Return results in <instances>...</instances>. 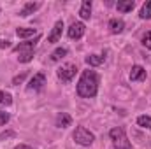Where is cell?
I'll return each instance as SVG.
<instances>
[{
  "instance_id": "44dd1931",
  "label": "cell",
  "mask_w": 151,
  "mask_h": 149,
  "mask_svg": "<svg viewBox=\"0 0 151 149\" xmlns=\"http://www.w3.org/2000/svg\"><path fill=\"white\" fill-rule=\"evenodd\" d=\"M11 104H12V97L0 90V105H11Z\"/></svg>"
},
{
  "instance_id": "ffe728a7",
  "label": "cell",
  "mask_w": 151,
  "mask_h": 149,
  "mask_svg": "<svg viewBox=\"0 0 151 149\" xmlns=\"http://www.w3.org/2000/svg\"><path fill=\"white\" fill-rule=\"evenodd\" d=\"M32 60H34V51H30V53H19V56H18L19 63H28Z\"/></svg>"
},
{
  "instance_id": "d6986e66",
  "label": "cell",
  "mask_w": 151,
  "mask_h": 149,
  "mask_svg": "<svg viewBox=\"0 0 151 149\" xmlns=\"http://www.w3.org/2000/svg\"><path fill=\"white\" fill-rule=\"evenodd\" d=\"M137 125H139V126H142V128L151 130V116H146V114L139 116V117H137Z\"/></svg>"
},
{
  "instance_id": "277c9868",
  "label": "cell",
  "mask_w": 151,
  "mask_h": 149,
  "mask_svg": "<svg viewBox=\"0 0 151 149\" xmlns=\"http://www.w3.org/2000/svg\"><path fill=\"white\" fill-rule=\"evenodd\" d=\"M77 74V65L76 63H67V65H62L58 70H56V75L63 81V82H70L72 79Z\"/></svg>"
},
{
  "instance_id": "9c48e42d",
  "label": "cell",
  "mask_w": 151,
  "mask_h": 149,
  "mask_svg": "<svg viewBox=\"0 0 151 149\" xmlns=\"http://www.w3.org/2000/svg\"><path fill=\"white\" fill-rule=\"evenodd\" d=\"M40 5H42L40 2H27V4L23 5V9L19 11V16H21V18H28V16L34 14L37 9H40Z\"/></svg>"
},
{
  "instance_id": "52a82bcc",
  "label": "cell",
  "mask_w": 151,
  "mask_h": 149,
  "mask_svg": "<svg viewBox=\"0 0 151 149\" xmlns=\"http://www.w3.org/2000/svg\"><path fill=\"white\" fill-rule=\"evenodd\" d=\"M62 32H63V19H58V21L55 23V27H53L51 34L47 35V42H51V44L58 42L60 37H62Z\"/></svg>"
},
{
  "instance_id": "4316f807",
  "label": "cell",
  "mask_w": 151,
  "mask_h": 149,
  "mask_svg": "<svg viewBox=\"0 0 151 149\" xmlns=\"http://www.w3.org/2000/svg\"><path fill=\"white\" fill-rule=\"evenodd\" d=\"M14 149H32L30 146H27V144H19V146H16Z\"/></svg>"
},
{
  "instance_id": "5b68a950",
  "label": "cell",
  "mask_w": 151,
  "mask_h": 149,
  "mask_svg": "<svg viewBox=\"0 0 151 149\" xmlns=\"http://www.w3.org/2000/svg\"><path fill=\"white\" fill-rule=\"evenodd\" d=\"M39 40H40V35L37 34L32 40H27V42H21V44L14 46V47H12V51H14V53H30V51H34V49H35V46H37Z\"/></svg>"
},
{
  "instance_id": "ba28073f",
  "label": "cell",
  "mask_w": 151,
  "mask_h": 149,
  "mask_svg": "<svg viewBox=\"0 0 151 149\" xmlns=\"http://www.w3.org/2000/svg\"><path fill=\"white\" fill-rule=\"evenodd\" d=\"M84 25L81 23V21H76V23H72L70 27H69V30H67V35L70 39H81L83 35H84Z\"/></svg>"
},
{
  "instance_id": "30bf717a",
  "label": "cell",
  "mask_w": 151,
  "mask_h": 149,
  "mask_svg": "<svg viewBox=\"0 0 151 149\" xmlns=\"http://www.w3.org/2000/svg\"><path fill=\"white\" fill-rule=\"evenodd\" d=\"M144 79H146V70H144V67L134 65L132 70H130V81H132V82H137V81H144Z\"/></svg>"
},
{
  "instance_id": "8fae6325",
  "label": "cell",
  "mask_w": 151,
  "mask_h": 149,
  "mask_svg": "<svg viewBox=\"0 0 151 149\" xmlns=\"http://www.w3.org/2000/svg\"><path fill=\"white\" fill-rule=\"evenodd\" d=\"M56 126L58 128H67V126H70L72 125V117L67 114V112H60L58 116H56Z\"/></svg>"
},
{
  "instance_id": "3957f363",
  "label": "cell",
  "mask_w": 151,
  "mask_h": 149,
  "mask_svg": "<svg viewBox=\"0 0 151 149\" xmlns=\"http://www.w3.org/2000/svg\"><path fill=\"white\" fill-rule=\"evenodd\" d=\"M74 140L77 144H81V146H91L93 142H95V135L88 130V128H84V126H77L74 130Z\"/></svg>"
},
{
  "instance_id": "cb8c5ba5",
  "label": "cell",
  "mask_w": 151,
  "mask_h": 149,
  "mask_svg": "<svg viewBox=\"0 0 151 149\" xmlns=\"http://www.w3.org/2000/svg\"><path fill=\"white\" fill-rule=\"evenodd\" d=\"M11 137H16V132H12V130H9V132H4V133H0V140H5V139H11Z\"/></svg>"
},
{
  "instance_id": "7402d4cb",
  "label": "cell",
  "mask_w": 151,
  "mask_h": 149,
  "mask_svg": "<svg viewBox=\"0 0 151 149\" xmlns=\"http://www.w3.org/2000/svg\"><path fill=\"white\" fill-rule=\"evenodd\" d=\"M142 46H144V47H148V49H151V30H150V32H146V34L142 35Z\"/></svg>"
},
{
  "instance_id": "4fadbf2b",
  "label": "cell",
  "mask_w": 151,
  "mask_h": 149,
  "mask_svg": "<svg viewBox=\"0 0 151 149\" xmlns=\"http://www.w3.org/2000/svg\"><path fill=\"white\" fill-rule=\"evenodd\" d=\"M109 30H111V34H121V32L125 30L123 19H118V18L111 19V21H109Z\"/></svg>"
},
{
  "instance_id": "8992f818",
  "label": "cell",
  "mask_w": 151,
  "mask_h": 149,
  "mask_svg": "<svg viewBox=\"0 0 151 149\" xmlns=\"http://www.w3.org/2000/svg\"><path fill=\"white\" fill-rule=\"evenodd\" d=\"M44 84H46V75L42 72H39V74H35L30 79V82L27 84V90L28 91H40L44 88Z\"/></svg>"
},
{
  "instance_id": "ac0fdd59",
  "label": "cell",
  "mask_w": 151,
  "mask_h": 149,
  "mask_svg": "<svg viewBox=\"0 0 151 149\" xmlns=\"http://www.w3.org/2000/svg\"><path fill=\"white\" fill-rule=\"evenodd\" d=\"M67 53H69V51H67L65 47H58V49H55V51L51 53V62H60Z\"/></svg>"
},
{
  "instance_id": "9a60e30c",
  "label": "cell",
  "mask_w": 151,
  "mask_h": 149,
  "mask_svg": "<svg viewBox=\"0 0 151 149\" xmlns=\"http://www.w3.org/2000/svg\"><path fill=\"white\" fill-rule=\"evenodd\" d=\"M84 62H86L90 67H99V65L104 63V56H100V54H90V56L84 58Z\"/></svg>"
},
{
  "instance_id": "484cf974",
  "label": "cell",
  "mask_w": 151,
  "mask_h": 149,
  "mask_svg": "<svg viewBox=\"0 0 151 149\" xmlns=\"http://www.w3.org/2000/svg\"><path fill=\"white\" fill-rule=\"evenodd\" d=\"M11 46V40H0V47H9Z\"/></svg>"
},
{
  "instance_id": "e0dca14e",
  "label": "cell",
  "mask_w": 151,
  "mask_h": 149,
  "mask_svg": "<svg viewBox=\"0 0 151 149\" xmlns=\"http://www.w3.org/2000/svg\"><path fill=\"white\" fill-rule=\"evenodd\" d=\"M139 16H141V19H151V0H148V2L142 4Z\"/></svg>"
},
{
  "instance_id": "6da1fadb",
  "label": "cell",
  "mask_w": 151,
  "mask_h": 149,
  "mask_svg": "<svg viewBox=\"0 0 151 149\" xmlns=\"http://www.w3.org/2000/svg\"><path fill=\"white\" fill-rule=\"evenodd\" d=\"M99 91V75L95 70H84L77 81V95L81 98H93Z\"/></svg>"
},
{
  "instance_id": "7c38bea8",
  "label": "cell",
  "mask_w": 151,
  "mask_h": 149,
  "mask_svg": "<svg viewBox=\"0 0 151 149\" xmlns=\"http://www.w3.org/2000/svg\"><path fill=\"white\" fill-rule=\"evenodd\" d=\"M134 7H135L134 0H118V4H116V9L119 12H130Z\"/></svg>"
},
{
  "instance_id": "7a4b0ae2",
  "label": "cell",
  "mask_w": 151,
  "mask_h": 149,
  "mask_svg": "<svg viewBox=\"0 0 151 149\" xmlns=\"http://www.w3.org/2000/svg\"><path fill=\"white\" fill-rule=\"evenodd\" d=\"M109 137H111L113 146L116 149H134L132 144H130V140H128V137H127V133H125V128H121V126L113 128L109 132Z\"/></svg>"
},
{
  "instance_id": "d4e9b609",
  "label": "cell",
  "mask_w": 151,
  "mask_h": 149,
  "mask_svg": "<svg viewBox=\"0 0 151 149\" xmlns=\"http://www.w3.org/2000/svg\"><path fill=\"white\" fill-rule=\"evenodd\" d=\"M11 119V116H9V112H4V111H0V125H5L7 121Z\"/></svg>"
},
{
  "instance_id": "603a6c76",
  "label": "cell",
  "mask_w": 151,
  "mask_h": 149,
  "mask_svg": "<svg viewBox=\"0 0 151 149\" xmlns=\"http://www.w3.org/2000/svg\"><path fill=\"white\" fill-rule=\"evenodd\" d=\"M25 77H27V72H23V74L16 75V77L12 79V86H18L19 82H23V81H25Z\"/></svg>"
},
{
  "instance_id": "5bb4252c",
  "label": "cell",
  "mask_w": 151,
  "mask_h": 149,
  "mask_svg": "<svg viewBox=\"0 0 151 149\" xmlns=\"http://www.w3.org/2000/svg\"><path fill=\"white\" fill-rule=\"evenodd\" d=\"M79 16L83 19H90L91 18V0H84L81 9H79Z\"/></svg>"
},
{
  "instance_id": "2e32d148",
  "label": "cell",
  "mask_w": 151,
  "mask_h": 149,
  "mask_svg": "<svg viewBox=\"0 0 151 149\" xmlns=\"http://www.w3.org/2000/svg\"><path fill=\"white\" fill-rule=\"evenodd\" d=\"M16 35L19 39L34 37V35H37V30H35V28H23V27H19V28L16 30Z\"/></svg>"
}]
</instances>
